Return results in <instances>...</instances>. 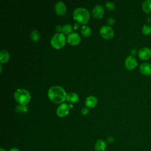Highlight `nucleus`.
Segmentation results:
<instances>
[{"instance_id": "5701e85b", "label": "nucleus", "mask_w": 151, "mask_h": 151, "mask_svg": "<svg viewBox=\"0 0 151 151\" xmlns=\"http://www.w3.org/2000/svg\"><path fill=\"white\" fill-rule=\"evenodd\" d=\"M105 6L109 10H113L116 7L115 4L112 1H107L105 4Z\"/></svg>"}, {"instance_id": "f03ea898", "label": "nucleus", "mask_w": 151, "mask_h": 151, "mask_svg": "<svg viewBox=\"0 0 151 151\" xmlns=\"http://www.w3.org/2000/svg\"><path fill=\"white\" fill-rule=\"evenodd\" d=\"M73 17L78 22L86 24L90 19V13L86 8L78 7L74 9L73 12Z\"/></svg>"}, {"instance_id": "f3484780", "label": "nucleus", "mask_w": 151, "mask_h": 151, "mask_svg": "<svg viewBox=\"0 0 151 151\" xmlns=\"http://www.w3.org/2000/svg\"><path fill=\"white\" fill-rule=\"evenodd\" d=\"M9 54L5 50H2L0 52L1 63H6L9 60Z\"/></svg>"}, {"instance_id": "412c9836", "label": "nucleus", "mask_w": 151, "mask_h": 151, "mask_svg": "<svg viewBox=\"0 0 151 151\" xmlns=\"http://www.w3.org/2000/svg\"><path fill=\"white\" fill-rule=\"evenodd\" d=\"M73 30V27L69 24H65L63 26V32L64 34H70Z\"/></svg>"}, {"instance_id": "f8f14e48", "label": "nucleus", "mask_w": 151, "mask_h": 151, "mask_svg": "<svg viewBox=\"0 0 151 151\" xmlns=\"http://www.w3.org/2000/svg\"><path fill=\"white\" fill-rule=\"evenodd\" d=\"M67 8L65 4L63 1H58L55 5V11L57 14L62 15L66 12Z\"/></svg>"}, {"instance_id": "393cba45", "label": "nucleus", "mask_w": 151, "mask_h": 151, "mask_svg": "<svg viewBox=\"0 0 151 151\" xmlns=\"http://www.w3.org/2000/svg\"><path fill=\"white\" fill-rule=\"evenodd\" d=\"M89 113V109L87 107H83L81 109V113L83 115H86Z\"/></svg>"}, {"instance_id": "cd10ccee", "label": "nucleus", "mask_w": 151, "mask_h": 151, "mask_svg": "<svg viewBox=\"0 0 151 151\" xmlns=\"http://www.w3.org/2000/svg\"><path fill=\"white\" fill-rule=\"evenodd\" d=\"M113 140H114V138H113V137H111V136H109V137L107 138V141H108V142H109V143H111Z\"/></svg>"}, {"instance_id": "c85d7f7f", "label": "nucleus", "mask_w": 151, "mask_h": 151, "mask_svg": "<svg viewBox=\"0 0 151 151\" xmlns=\"http://www.w3.org/2000/svg\"><path fill=\"white\" fill-rule=\"evenodd\" d=\"M79 27H80V25H79L78 23H75V24H74V26H73V27H74V28L75 29H78V28H79Z\"/></svg>"}, {"instance_id": "6ab92c4d", "label": "nucleus", "mask_w": 151, "mask_h": 151, "mask_svg": "<svg viewBox=\"0 0 151 151\" xmlns=\"http://www.w3.org/2000/svg\"><path fill=\"white\" fill-rule=\"evenodd\" d=\"M28 110V107L26 104H18L15 107V111L18 113H25Z\"/></svg>"}, {"instance_id": "a211bd4d", "label": "nucleus", "mask_w": 151, "mask_h": 151, "mask_svg": "<svg viewBox=\"0 0 151 151\" xmlns=\"http://www.w3.org/2000/svg\"><path fill=\"white\" fill-rule=\"evenodd\" d=\"M91 31L90 28L86 25H83L81 27V33L84 37H88L91 34Z\"/></svg>"}, {"instance_id": "dca6fc26", "label": "nucleus", "mask_w": 151, "mask_h": 151, "mask_svg": "<svg viewBox=\"0 0 151 151\" xmlns=\"http://www.w3.org/2000/svg\"><path fill=\"white\" fill-rule=\"evenodd\" d=\"M143 11L147 14H151V0H146L142 3Z\"/></svg>"}, {"instance_id": "39448f33", "label": "nucleus", "mask_w": 151, "mask_h": 151, "mask_svg": "<svg viewBox=\"0 0 151 151\" xmlns=\"http://www.w3.org/2000/svg\"><path fill=\"white\" fill-rule=\"evenodd\" d=\"M99 32L101 36L105 39H110L114 35L113 29L108 25L102 26L100 29Z\"/></svg>"}, {"instance_id": "ddd939ff", "label": "nucleus", "mask_w": 151, "mask_h": 151, "mask_svg": "<svg viewBox=\"0 0 151 151\" xmlns=\"http://www.w3.org/2000/svg\"><path fill=\"white\" fill-rule=\"evenodd\" d=\"M97 103V99L94 96L87 97L85 101V105L87 107H94Z\"/></svg>"}, {"instance_id": "4468645a", "label": "nucleus", "mask_w": 151, "mask_h": 151, "mask_svg": "<svg viewBox=\"0 0 151 151\" xmlns=\"http://www.w3.org/2000/svg\"><path fill=\"white\" fill-rule=\"evenodd\" d=\"M106 149V143L103 139L98 140L95 145L94 149L96 151H105Z\"/></svg>"}, {"instance_id": "bb28decb", "label": "nucleus", "mask_w": 151, "mask_h": 151, "mask_svg": "<svg viewBox=\"0 0 151 151\" xmlns=\"http://www.w3.org/2000/svg\"><path fill=\"white\" fill-rule=\"evenodd\" d=\"M56 30H57L58 31H63V27L60 25H57L56 27Z\"/></svg>"}, {"instance_id": "aec40b11", "label": "nucleus", "mask_w": 151, "mask_h": 151, "mask_svg": "<svg viewBox=\"0 0 151 151\" xmlns=\"http://www.w3.org/2000/svg\"><path fill=\"white\" fill-rule=\"evenodd\" d=\"M40 32L37 29H34L31 33V38L33 41H37L40 39Z\"/></svg>"}, {"instance_id": "7c9ffc66", "label": "nucleus", "mask_w": 151, "mask_h": 151, "mask_svg": "<svg viewBox=\"0 0 151 151\" xmlns=\"http://www.w3.org/2000/svg\"><path fill=\"white\" fill-rule=\"evenodd\" d=\"M147 21L149 24H151V17H149L147 19Z\"/></svg>"}, {"instance_id": "20e7f679", "label": "nucleus", "mask_w": 151, "mask_h": 151, "mask_svg": "<svg viewBox=\"0 0 151 151\" xmlns=\"http://www.w3.org/2000/svg\"><path fill=\"white\" fill-rule=\"evenodd\" d=\"M51 45L56 49L62 48L65 44L66 38L63 33H56L51 39Z\"/></svg>"}, {"instance_id": "6e6552de", "label": "nucleus", "mask_w": 151, "mask_h": 151, "mask_svg": "<svg viewBox=\"0 0 151 151\" xmlns=\"http://www.w3.org/2000/svg\"><path fill=\"white\" fill-rule=\"evenodd\" d=\"M139 57L142 60H147L151 57V49L148 47H143L137 52Z\"/></svg>"}, {"instance_id": "a878e982", "label": "nucleus", "mask_w": 151, "mask_h": 151, "mask_svg": "<svg viewBox=\"0 0 151 151\" xmlns=\"http://www.w3.org/2000/svg\"><path fill=\"white\" fill-rule=\"evenodd\" d=\"M130 54H131L130 55H132V56H133V57H134V55H136L137 54V51H136V50L134 49V48L132 49V50H131Z\"/></svg>"}, {"instance_id": "2f4dec72", "label": "nucleus", "mask_w": 151, "mask_h": 151, "mask_svg": "<svg viewBox=\"0 0 151 151\" xmlns=\"http://www.w3.org/2000/svg\"><path fill=\"white\" fill-rule=\"evenodd\" d=\"M0 151H6L4 148H2V147H1V149H0Z\"/></svg>"}, {"instance_id": "423d86ee", "label": "nucleus", "mask_w": 151, "mask_h": 151, "mask_svg": "<svg viewBox=\"0 0 151 151\" xmlns=\"http://www.w3.org/2000/svg\"><path fill=\"white\" fill-rule=\"evenodd\" d=\"M70 106L67 103H63L58 106L56 110V113L59 117H64L68 114L69 112Z\"/></svg>"}, {"instance_id": "473e14b6", "label": "nucleus", "mask_w": 151, "mask_h": 151, "mask_svg": "<svg viewBox=\"0 0 151 151\" xmlns=\"http://www.w3.org/2000/svg\"><path fill=\"white\" fill-rule=\"evenodd\" d=\"M69 106H70V107H73V105H72V104H70Z\"/></svg>"}, {"instance_id": "9d476101", "label": "nucleus", "mask_w": 151, "mask_h": 151, "mask_svg": "<svg viewBox=\"0 0 151 151\" xmlns=\"http://www.w3.org/2000/svg\"><path fill=\"white\" fill-rule=\"evenodd\" d=\"M104 12V8L102 5L100 4H97L95 5L92 9V15L96 18H101Z\"/></svg>"}, {"instance_id": "f257e3e1", "label": "nucleus", "mask_w": 151, "mask_h": 151, "mask_svg": "<svg viewBox=\"0 0 151 151\" xmlns=\"http://www.w3.org/2000/svg\"><path fill=\"white\" fill-rule=\"evenodd\" d=\"M65 90L60 86H53L48 91L49 99L54 103H61L66 99L67 97Z\"/></svg>"}, {"instance_id": "c756f323", "label": "nucleus", "mask_w": 151, "mask_h": 151, "mask_svg": "<svg viewBox=\"0 0 151 151\" xmlns=\"http://www.w3.org/2000/svg\"><path fill=\"white\" fill-rule=\"evenodd\" d=\"M9 151H20V150L17 147H12L11 149H9Z\"/></svg>"}, {"instance_id": "4be33fe9", "label": "nucleus", "mask_w": 151, "mask_h": 151, "mask_svg": "<svg viewBox=\"0 0 151 151\" xmlns=\"http://www.w3.org/2000/svg\"><path fill=\"white\" fill-rule=\"evenodd\" d=\"M142 32L143 35H149L151 34V25H145L142 28Z\"/></svg>"}, {"instance_id": "9b49d317", "label": "nucleus", "mask_w": 151, "mask_h": 151, "mask_svg": "<svg viewBox=\"0 0 151 151\" xmlns=\"http://www.w3.org/2000/svg\"><path fill=\"white\" fill-rule=\"evenodd\" d=\"M140 72L144 76L151 75V64L149 63H142L139 67Z\"/></svg>"}, {"instance_id": "0eeeda50", "label": "nucleus", "mask_w": 151, "mask_h": 151, "mask_svg": "<svg viewBox=\"0 0 151 151\" xmlns=\"http://www.w3.org/2000/svg\"><path fill=\"white\" fill-rule=\"evenodd\" d=\"M124 64H125L126 68L127 70H132L136 67L137 65V62L136 59L134 58V57L129 55L126 58Z\"/></svg>"}, {"instance_id": "7ed1b4c3", "label": "nucleus", "mask_w": 151, "mask_h": 151, "mask_svg": "<svg viewBox=\"0 0 151 151\" xmlns=\"http://www.w3.org/2000/svg\"><path fill=\"white\" fill-rule=\"evenodd\" d=\"M14 98L19 104H27L31 97L29 92L24 88H18L14 93Z\"/></svg>"}, {"instance_id": "1a4fd4ad", "label": "nucleus", "mask_w": 151, "mask_h": 151, "mask_svg": "<svg viewBox=\"0 0 151 151\" xmlns=\"http://www.w3.org/2000/svg\"><path fill=\"white\" fill-rule=\"evenodd\" d=\"M81 41V37L80 35L77 32H71L67 37L68 42L73 45H77Z\"/></svg>"}, {"instance_id": "2eb2a0df", "label": "nucleus", "mask_w": 151, "mask_h": 151, "mask_svg": "<svg viewBox=\"0 0 151 151\" xmlns=\"http://www.w3.org/2000/svg\"><path fill=\"white\" fill-rule=\"evenodd\" d=\"M79 97L78 94L74 92H70L67 94L66 97V100L71 103H74L77 102L78 100Z\"/></svg>"}, {"instance_id": "b1692460", "label": "nucleus", "mask_w": 151, "mask_h": 151, "mask_svg": "<svg viewBox=\"0 0 151 151\" xmlns=\"http://www.w3.org/2000/svg\"><path fill=\"white\" fill-rule=\"evenodd\" d=\"M107 22L109 25H113L115 23V19L113 17H109L107 19Z\"/></svg>"}]
</instances>
